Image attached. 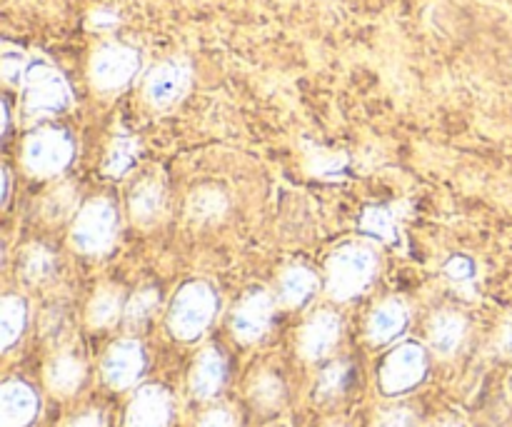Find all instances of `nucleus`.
Wrapping results in <instances>:
<instances>
[{
	"mask_svg": "<svg viewBox=\"0 0 512 427\" xmlns=\"http://www.w3.org/2000/svg\"><path fill=\"white\" fill-rule=\"evenodd\" d=\"M23 93V110L30 120L50 118L70 108L68 80L63 78L55 65H50L43 58H28L18 83L13 85Z\"/></svg>",
	"mask_w": 512,
	"mask_h": 427,
	"instance_id": "1",
	"label": "nucleus"
},
{
	"mask_svg": "<svg viewBox=\"0 0 512 427\" xmlns=\"http://www.w3.org/2000/svg\"><path fill=\"white\" fill-rule=\"evenodd\" d=\"M378 270V258L368 245H343L335 250L328 260V275L325 285L335 300H353L363 293Z\"/></svg>",
	"mask_w": 512,
	"mask_h": 427,
	"instance_id": "2",
	"label": "nucleus"
},
{
	"mask_svg": "<svg viewBox=\"0 0 512 427\" xmlns=\"http://www.w3.org/2000/svg\"><path fill=\"white\" fill-rule=\"evenodd\" d=\"M215 308H218V300H215L213 288L203 280H190L178 290L173 305H170V333L178 340H185V343L200 338L208 330Z\"/></svg>",
	"mask_w": 512,
	"mask_h": 427,
	"instance_id": "3",
	"label": "nucleus"
},
{
	"mask_svg": "<svg viewBox=\"0 0 512 427\" xmlns=\"http://www.w3.org/2000/svg\"><path fill=\"white\" fill-rule=\"evenodd\" d=\"M118 213L105 198H93L78 210L70 228V245L83 255H100L115 243Z\"/></svg>",
	"mask_w": 512,
	"mask_h": 427,
	"instance_id": "4",
	"label": "nucleus"
},
{
	"mask_svg": "<svg viewBox=\"0 0 512 427\" xmlns=\"http://www.w3.org/2000/svg\"><path fill=\"white\" fill-rule=\"evenodd\" d=\"M73 160V143L68 133L58 128H40L25 140L23 163L38 178L60 175Z\"/></svg>",
	"mask_w": 512,
	"mask_h": 427,
	"instance_id": "5",
	"label": "nucleus"
},
{
	"mask_svg": "<svg viewBox=\"0 0 512 427\" xmlns=\"http://www.w3.org/2000/svg\"><path fill=\"white\" fill-rule=\"evenodd\" d=\"M428 358L418 343H403L385 358L380 368V388L388 395L405 393L425 378Z\"/></svg>",
	"mask_w": 512,
	"mask_h": 427,
	"instance_id": "6",
	"label": "nucleus"
},
{
	"mask_svg": "<svg viewBox=\"0 0 512 427\" xmlns=\"http://www.w3.org/2000/svg\"><path fill=\"white\" fill-rule=\"evenodd\" d=\"M138 65V53L128 45H103L90 60V78L98 90H118L130 83Z\"/></svg>",
	"mask_w": 512,
	"mask_h": 427,
	"instance_id": "7",
	"label": "nucleus"
},
{
	"mask_svg": "<svg viewBox=\"0 0 512 427\" xmlns=\"http://www.w3.org/2000/svg\"><path fill=\"white\" fill-rule=\"evenodd\" d=\"M273 320V298L265 290H250L235 308L230 328L240 343H255L263 338Z\"/></svg>",
	"mask_w": 512,
	"mask_h": 427,
	"instance_id": "8",
	"label": "nucleus"
},
{
	"mask_svg": "<svg viewBox=\"0 0 512 427\" xmlns=\"http://www.w3.org/2000/svg\"><path fill=\"white\" fill-rule=\"evenodd\" d=\"M190 85V68L183 60H168L160 63L145 83V98L155 108H168L178 103Z\"/></svg>",
	"mask_w": 512,
	"mask_h": 427,
	"instance_id": "9",
	"label": "nucleus"
},
{
	"mask_svg": "<svg viewBox=\"0 0 512 427\" xmlns=\"http://www.w3.org/2000/svg\"><path fill=\"white\" fill-rule=\"evenodd\" d=\"M145 368V355L135 340H118L103 360V378L110 388L125 390L140 378Z\"/></svg>",
	"mask_w": 512,
	"mask_h": 427,
	"instance_id": "10",
	"label": "nucleus"
},
{
	"mask_svg": "<svg viewBox=\"0 0 512 427\" xmlns=\"http://www.w3.org/2000/svg\"><path fill=\"white\" fill-rule=\"evenodd\" d=\"M340 318L330 310H320L305 323L300 333V353L308 360H323L325 355L333 353V348L340 340Z\"/></svg>",
	"mask_w": 512,
	"mask_h": 427,
	"instance_id": "11",
	"label": "nucleus"
},
{
	"mask_svg": "<svg viewBox=\"0 0 512 427\" xmlns=\"http://www.w3.org/2000/svg\"><path fill=\"white\" fill-rule=\"evenodd\" d=\"M170 395L158 385L140 388L125 415V427H168Z\"/></svg>",
	"mask_w": 512,
	"mask_h": 427,
	"instance_id": "12",
	"label": "nucleus"
},
{
	"mask_svg": "<svg viewBox=\"0 0 512 427\" xmlns=\"http://www.w3.org/2000/svg\"><path fill=\"white\" fill-rule=\"evenodd\" d=\"M38 398L20 380H8L0 390V427H25L35 418Z\"/></svg>",
	"mask_w": 512,
	"mask_h": 427,
	"instance_id": "13",
	"label": "nucleus"
},
{
	"mask_svg": "<svg viewBox=\"0 0 512 427\" xmlns=\"http://www.w3.org/2000/svg\"><path fill=\"white\" fill-rule=\"evenodd\" d=\"M408 305L400 298H390L385 303H380L378 308L370 313L368 320V338L370 343L385 345L390 340L398 338L405 328H408Z\"/></svg>",
	"mask_w": 512,
	"mask_h": 427,
	"instance_id": "14",
	"label": "nucleus"
},
{
	"mask_svg": "<svg viewBox=\"0 0 512 427\" xmlns=\"http://www.w3.org/2000/svg\"><path fill=\"white\" fill-rule=\"evenodd\" d=\"M225 383V358L215 348L203 350L198 355L190 373V390L198 400H210Z\"/></svg>",
	"mask_w": 512,
	"mask_h": 427,
	"instance_id": "15",
	"label": "nucleus"
},
{
	"mask_svg": "<svg viewBox=\"0 0 512 427\" xmlns=\"http://www.w3.org/2000/svg\"><path fill=\"white\" fill-rule=\"evenodd\" d=\"M468 333V320L455 310H443L430 323V345L438 355H453L463 345Z\"/></svg>",
	"mask_w": 512,
	"mask_h": 427,
	"instance_id": "16",
	"label": "nucleus"
},
{
	"mask_svg": "<svg viewBox=\"0 0 512 427\" xmlns=\"http://www.w3.org/2000/svg\"><path fill=\"white\" fill-rule=\"evenodd\" d=\"M318 288V275L305 265H293L278 280V300L285 308H300Z\"/></svg>",
	"mask_w": 512,
	"mask_h": 427,
	"instance_id": "17",
	"label": "nucleus"
},
{
	"mask_svg": "<svg viewBox=\"0 0 512 427\" xmlns=\"http://www.w3.org/2000/svg\"><path fill=\"white\" fill-rule=\"evenodd\" d=\"M165 210V190L158 180H143L130 193V215L138 225H153Z\"/></svg>",
	"mask_w": 512,
	"mask_h": 427,
	"instance_id": "18",
	"label": "nucleus"
},
{
	"mask_svg": "<svg viewBox=\"0 0 512 427\" xmlns=\"http://www.w3.org/2000/svg\"><path fill=\"white\" fill-rule=\"evenodd\" d=\"M45 378H48V388L55 395H70L83 383L85 365L73 353H60L48 365V375Z\"/></svg>",
	"mask_w": 512,
	"mask_h": 427,
	"instance_id": "19",
	"label": "nucleus"
},
{
	"mask_svg": "<svg viewBox=\"0 0 512 427\" xmlns=\"http://www.w3.org/2000/svg\"><path fill=\"white\" fill-rule=\"evenodd\" d=\"M228 210V198L218 188H198L188 198V218L198 225L218 223Z\"/></svg>",
	"mask_w": 512,
	"mask_h": 427,
	"instance_id": "20",
	"label": "nucleus"
},
{
	"mask_svg": "<svg viewBox=\"0 0 512 427\" xmlns=\"http://www.w3.org/2000/svg\"><path fill=\"white\" fill-rule=\"evenodd\" d=\"M25 320H28L25 300L18 295H5L0 305V348L10 350L18 343L25 330Z\"/></svg>",
	"mask_w": 512,
	"mask_h": 427,
	"instance_id": "21",
	"label": "nucleus"
},
{
	"mask_svg": "<svg viewBox=\"0 0 512 427\" xmlns=\"http://www.w3.org/2000/svg\"><path fill=\"white\" fill-rule=\"evenodd\" d=\"M360 230L373 238L385 240L390 245H398L400 240V228H398V220H395L393 210L390 208H368L360 218Z\"/></svg>",
	"mask_w": 512,
	"mask_h": 427,
	"instance_id": "22",
	"label": "nucleus"
},
{
	"mask_svg": "<svg viewBox=\"0 0 512 427\" xmlns=\"http://www.w3.org/2000/svg\"><path fill=\"white\" fill-rule=\"evenodd\" d=\"M120 318V293L110 285L100 288L88 305V323L93 328H108Z\"/></svg>",
	"mask_w": 512,
	"mask_h": 427,
	"instance_id": "23",
	"label": "nucleus"
},
{
	"mask_svg": "<svg viewBox=\"0 0 512 427\" xmlns=\"http://www.w3.org/2000/svg\"><path fill=\"white\" fill-rule=\"evenodd\" d=\"M20 273L28 283L38 285L45 283L50 275L55 273V258L48 248L43 245H30L23 253V263H20Z\"/></svg>",
	"mask_w": 512,
	"mask_h": 427,
	"instance_id": "24",
	"label": "nucleus"
},
{
	"mask_svg": "<svg viewBox=\"0 0 512 427\" xmlns=\"http://www.w3.org/2000/svg\"><path fill=\"white\" fill-rule=\"evenodd\" d=\"M135 158H138V143L130 135H118V138L110 143L108 155H105L103 170L108 175H125L130 168H133Z\"/></svg>",
	"mask_w": 512,
	"mask_h": 427,
	"instance_id": "25",
	"label": "nucleus"
},
{
	"mask_svg": "<svg viewBox=\"0 0 512 427\" xmlns=\"http://www.w3.org/2000/svg\"><path fill=\"white\" fill-rule=\"evenodd\" d=\"M348 385H350V365L333 363L323 370V375H320L315 395H318L320 403H330V400L340 398V395L348 390Z\"/></svg>",
	"mask_w": 512,
	"mask_h": 427,
	"instance_id": "26",
	"label": "nucleus"
},
{
	"mask_svg": "<svg viewBox=\"0 0 512 427\" xmlns=\"http://www.w3.org/2000/svg\"><path fill=\"white\" fill-rule=\"evenodd\" d=\"M250 398L260 410H275L285 398L283 380L273 373H263L255 378L253 388H250Z\"/></svg>",
	"mask_w": 512,
	"mask_h": 427,
	"instance_id": "27",
	"label": "nucleus"
},
{
	"mask_svg": "<svg viewBox=\"0 0 512 427\" xmlns=\"http://www.w3.org/2000/svg\"><path fill=\"white\" fill-rule=\"evenodd\" d=\"M155 308H158V290L153 288L138 290V293H133V298L125 303V310H123L125 325H130V328L145 325L150 315L155 313Z\"/></svg>",
	"mask_w": 512,
	"mask_h": 427,
	"instance_id": "28",
	"label": "nucleus"
},
{
	"mask_svg": "<svg viewBox=\"0 0 512 427\" xmlns=\"http://www.w3.org/2000/svg\"><path fill=\"white\" fill-rule=\"evenodd\" d=\"M75 210V193L73 188H55L53 193L45 198L43 213L50 223H58V220H65Z\"/></svg>",
	"mask_w": 512,
	"mask_h": 427,
	"instance_id": "29",
	"label": "nucleus"
},
{
	"mask_svg": "<svg viewBox=\"0 0 512 427\" xmlns=\"http://www.w3.org/2000/svg\"><path fill=\"white\" fill-rule=\"evenodd\" d=\"M445 275H448L450 283L458 285L460 290H470L475 278L473 260L465 258V255H455V258H450L448 265H445Z\"/></svg>",
	"mask_w": 512,
	"mask_h": 427,
	"instance_id": "30",
	"label": "nucleus"
},
{
	"mask_svg": "<svg viewBox=\"0 0 512 427\" xmlns=\"http://www.w3.org/2000/svg\"><path fill=\"white\" fill-rule=\"evenodd\" d=\"M375 427H415V415L408 408L383 410L375 420Z\"/></svg>",
	"mask_w": 512,
	"mask_h": 427,
	"instance_id": "31",
	"label": "nucleus"
},
{
	"mask_svg": "<svg viewBox=\"0 0 512 427\" xmlns=\"http://www.w3.org/2000/svg\"><path fill=\"white\" fill-rule=\"evenodd\" d=\"M198 427H235V423L228 410H210Z\"/></svg>",
	"mask_w": 512,
	"mask_h": 427,
	"instance_id": "32",
	"label": "nucleus"
},
{
	"mask_svg": "<svg viewBox=\"0 0 512 427\" xmlns=\"http://www.w3.org/2000/svg\"><path fill=\"white\" fill-rule=\"evenodd\" d=\"M498 353L505 358H512V315L503 323L498 333Z\"/></svg>",
	"mask_w": 512,
	"mask_h": 427,
	"instance_id": "33",
	"label": "nucleus"
},
{
	"mask_svg": "<svg viewBox=\"0 0 512 427\" xmlns=\"http://www.w3.org/2000/svg\"><path fill=\"white\" fill-rule=\"evenodd\" d=\"M68 427H103V418H100L98 413L80 415V418H75Z\"/></svg>",
	"mask_w": 512,
	"mask_h": 427,
	"instance_id": "34",
	"label": "nucleus"
},
{
	"mask_svg": "<svg viewBox=\"0 0 512 427\" xmlns=\"http://www.w3.org/2000/svg\"><path fill=\"white\" fill-rule=\"evenodd\" d=\"M8 195H10V173L8 168H3V203L8 200Z\"/></svg>",
	"mask_w": 512,
	"mask_h": 427,
	"instance_id": "35",
	"label": "nucleus"
},
{
	"mask_svg": "<svg viewBox=\"0 0 512 427\" xmlns=\"http://www.w3.org/2000/svg\"><path fill=\"white\" fill-rule=\"evenodd\" d=\"M443 427H460V425H443Z\"/></svg>",
	"mask_w": 512,
	"mask_h": 427,
	"instance_id": "36",
	"label": "nucleus"
}]
</instances>
